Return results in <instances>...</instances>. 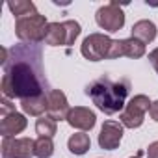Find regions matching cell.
<instances>
[{"label": "cell", "instance_id": "cell-4", "mask_svg": "<svg viewBox=\"0 0 158 158\" xmlns=\"http://www.w3.org/2000/svg\"><path fill=\"white\" fill-rule=\"evenodd\" d=\"M82 28L76 21H63V23H50L47 28L45 43L50 47H61V45H73L76 37L80 35Z\"/></svg>", "mask_w": 158, "mask_h": 158}, {"label": "cell", "instance_id": "cell-1", "mask_svg": "<svg viewBox=\"0 0 158 158\" xmlns=\"http://www.w3.org/2000/svg\"><path fill=\"white\" fill-rule=\"evenodd\" d=\"M8 48H2V65H4V76H2V95L6 99H30L43 95V84L45 74L41 67V52L32 47H17L11 50L13 58H8Z\"/></svg>", "mask_w": 158, "mask_h": 158}, {"label": "cell", "instance_id": "cell-2", "mask_svg": "<svg viewBox=\"0 0 158 158\" xmlns=\"http://www.w3.org/2000/svg\"><path fill=\"white\" fill-rule=\"evenodd\" d=\"M130 91V82L127 78L112 80L108 74L101 76L91 86L86 88V95L93 101V104L106 115H114L127 106V97Z\"/></svg>", "mask_w": 158, "mask_h": 158}, {"label": "cell", "instance_id": "cell-9", "mask_svg": "<svg viewBox=\"0 0 158 158\" xmlns=\"http://www.w3.org/2000/svg\"><path fill=\"white\" fill-rule=\"evenodd\" d=\"M123 139V125L117 121H104L101 127V134H99V145L104 151H114L119 147Z\"/></svg>", "mask_w": 158, "mask_h": 158}, {"label": "cell", "instance_id": "cell-24", "mask_svg": "<svg viewBox=\"0 0 158 158\" xmlns=\"http://www.w3.org/2000/svg\"><path fill=\"white\" fill-rule=\"evenodd\" d=\"M149 114H151L152 121H156V123H158V101H154V102L151 104V110H149Z\"/></svg>", "mask_w": 158, "mask_h": 158}, {"label": "cell", "instance_id": "cell-10", "mask_svg": "<svg viewBox=\"0 0 158 158\" xmlns=\"http://www.w3.org/2000/svg\"><path fill=\"white\" fill-rule=\"evenodd\" d=\"M47 99H48V115L54 119V121H67V115L71 112L69 108V102H67V97L61 89H48L47 91Z\"/></svg>", "mask_w": 158, "mask_h": 158}, {"label": "cell", "instance_id": "cell-8", "mask_svg": "<svg viewBox=\"0 0 158 158\" xmlns=\"http://www.w3.org/2000/svg\"><path fill=\"white\" fill-rule=\"evenodd\" d=\"M35 156V141L32 138H4L2 158H32Z\"/></svg>", "mask_w": 158, "mask_h": 158}, {"label": "cell", "instance_id": "cell-14", "mask_svg": "<svg viewBox=\"0 0 158 158\" xmlns=\"http://www.w3.org/2000/svg\"><path fill=\"white\" fill-rule=\"evenodd\" d=\"M132 37L139 39L141 43H151L154 41L156 37V26L152 21H138L134 26H132Z\"/></svg>", "mask_w": 158, "mask_h": 158}, {"label": "cell", "instance_id": "cell-5", "mask_svg": "<svg viewBox=\"0 0 158 158\" xmlns=\"http://www.w3.org/2000/svg\"><path fill=\"white\" fill-rule=\"evenodd\" d=\"M151 101H149V97L147 95H134L128 102H127V106H125V110L121 112V125L123 127H127V128H138V127H141L143 125V121H145V114L151 110Z\"/></svg>", "mask_w": 158, "mask_h": 158}, {"label": "cell", "instance_id": "cell-25", "mask_svg": "<svg viewBox=\"0 0 158 158\" xmlns=\"http://www.w3.org/2000/svg\"><path fill=\"white\" fill-rule=\"evenodd\" d=\"M130 158H141V152H138L136 156H130Z\"/></svg>", "mask_w": 158, "mask_h": 158}, {"label": "cell", "instance_id": "cell-12", "mask_svg": "<svg viewBox=\"0 0 158 158\" xmlns=\"http://www.w3.org/2000/svg\"><path fill=\"white\" fill-rule=\"evenodd\" d=\"M26 125H28L26 117L19 112H13L2 117V121H0V134L4 138H15V134H21L26 128Z\"/></svg>", "mask_w": 158, "mask_h": 158}, {"label": "cell", "instance_id": "cell-15", "mask_svg": "<svg viewBox=\"0 0 158 158\" xmlns=\"http://www.w3.org/2000/svg\"><path fill=\"white\" fill-rule=\"evenodd\" d=\"M67 147H69V151H71L73 154H86L88 149L91 147V139H89V136L84 134V132H76V134H73V136L69 138Z\"/></svg>", "mask_w": 158, "mask_h": 158}, {"label": "cell", "instance_id": "cell-20", "mask_svg": "<svg viewBox=\"0 0 158 158\" xmlns=\"http://www.w3.org/2000/svg\"><path fill=\"white\" fill-rule=\"evenodd\" d=\"M121 56H125L123 39H114V43L110 47V52H108V60H115V58H121Z\"/></svg>", "mask_w": 158, "mask_h": 158}, {"label": "cell", "instance_id": "cell-17", "mask_svg": "<svg viewBox=\"0 0 158 158\" xmlns=\"http://www.w3.org/2000/svg\"><path fill=\"white\" fill-rule=\"evenodd\" d=\"M123 45H125V56L127 58L138 60V58L145 56V43H141L139 39L128 37V39H123Z\"/></svg>", "mask_w": 158, "mask_h": 158}, {"label": "cell", "instance_id": "cell-7", "mask_svg": "<svg viewBox=\"0 0 158 158\" xmlns=\"http://www.w3.org/2000/svg\"><path fill=\"white\" fill-rule=\"evenodd\" d=\"M95 21L102 30L114 34V32H119L125 26V13H123V10L119 8L117 2H110V4L101 6L97 10Z\"/></svg>", "mask_w": 158, "mask_h": 158}, {"label": "cell", "instance_id": "cell-13", "mask_svg": "<svg viewBox=\"0 0 158 158\" xmlns=\"http://www.w3.org/2000/svg\"><path fill=\"white\" fill-rule=\"evenodd\" d=\"M21 108H23V112H24L26 115L43 117V114L48 112V99H47V93L21 101Z\"/></svg>", "mask_w": 158, "mask_h": 158}, {"label": "cell", "instance_id": "cell-23", "mask_svg": "<svg viewBox=\"0 0 158 158\" xmlns=\"http://www.w3.org/2000/svg\"><path fill=\"white\" fill-rule=\"evenodd\" d=\"M147 154H149V158H158V141H152L147 147Z\"/></svg>", "mask_w": 158, "mask_h": 158}, {"label": "cell", "instance_id": "cell-18", "mask_svg": "<svg viewBox=\"0 0 158 158\" xmlns=\"http://www.w3.org/2000/svg\"><path fill=\"white\" fill-rule=\"evenodd\" d=\"M56 130H58L56 121L50 115H43L35 121V132L39 134V138H52L56 134Z\"/></svg>", "mask_w": 158, "mask_h": 158}, {"label": "cell", "instance_id": "cell-16", "mask_svg": "<svg viewBox=\"0 0 158 158\" xmlns=\"http://www.w3.org/2000/svg\"><path fill=\"white\" fill-rule=\"evenodd\" d=\"M10 11L17 17V19H23V17H28V15H35V4L34 2H28V0H15V2H10L8 4Z\"/></svg>", "mask_w": 158, "mask_h": 158}, {"label": "cell", "instance_id": "cell-3", "mask_svg": "<svg viewBox=\"0 0 158 158\" xmlns=\"http://www.w3.org/2000/svg\"><path fill=\"white\" fill-rule=\"evenodd\" d=\"M50 23H47V17L45 15H28V17H23V19H17L15 23V34L21 41L24 43H41L45 41V35H47V28H48Z\"/></svg>", "mask_w": 158, "mask_h": 158}, {"label": "cell", "instance_id": "cell-19", "mask_svg": "<svg viewBox=\"0 0 158 158\" xmlns=\"http://www.w3.org/2000/svg\"><path fill=\"white\" fill-rule=\"evenodd\" d=\"M54 154L52 138H37L35 139V156L37 158H50Z\"/></svg>", "mask_w": 158, "mask_h": 158}, {"label": "cell", "instance_id": "cell-11", "mask_svg": "<svg viewBox=\"0 0 158 158\" xmlns=\"http://www.w3.org/2000/svg\"><path fill=\"white\" fill-rule=\"evenodd\" d=\"M67 123L73 127V128H78V130H91L97 123V115L93 110L86 108V106H74L71 108L69 115H67Z\"/></svg>", "mask_w": 158, "mask_h": 158}, {"label": "cell", "instance_id": "cell-21", "mask_svg": "<svg viewBox=\"0 0 158 158\" xmlns=\"http://www.w3.org/2000/svg\"><path fill=\"white\" fill-rule=\"evenodd\" d=\"M0 108H2V117H6V115H10V114L15 112V104H11V101L6 99V97L0 101Z\"/></svg>", "mask_w": 158, "mask_h": 158}, {"label": "cell", "instance_id": "cell-22", "mask_svg": "<svg viewBox=\"0 0 158 158\" xmlns=\"http://www.w3.org/2000/svg\"><path fill=\"white\" fill-rule=\"evenodd\" d=\"M149 61H151V65L154 67V71L158 73V47L149 52Z\"/></svg>", "mask_w": 158, "mask_h": 158}, {"label": "cell", "instance_id": "cell-6", "mask_svg": "<svg viewBox=\"0 0 158 158\" xmlns=\"http://www.w3.org/2000/svg\"><path fill=\"white\" fill-rule=\"evenodd\" d=\"M114 39H110L106 34H89L80 47V52L86 60L89 61H101V60H108V52L112 47Z\"/></svg>", "mask_w": 158, "mask_h": 158}]
</instances>
